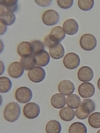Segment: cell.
Returning a JSON list of instances; mask_svg holds the SVG:
<instances>
[{"label": "cell", "instance_id": "cell-1", "mask_svg": "<svg viewBox=\"0 0 100 133\" xmlns=\"http://www.w3.org/2000/svg\"><path fill=\"white\" fill-rule=\"evenodd\" d=\"M95 109L94 101L91 99H85L83 100L79 107L76 109L75 114L79 119H85Z\"/></svg>", "mask_w": 100, "mask_h": 133}, {"label": "cell", "instance_id": "cell-2", "mask_svg": "<svg viewBox=\"0 0 100 133\" xmlns=\"http://www.w3.org/2000/svg\"><path fill=\"white\" fill-rule=\"evenodd\" d=\"M21 109L19 104L17 102L9 103L5 107L4 112V117L5 120L13 122L19 118Z\"/></svg>", "mask_w": 100, "mask_h": 133}, {"label": "cell", "instance_id": "cell-3", "mask_svg": "<svg viewBox=\"0 0 100 133\" xmlns=\"http://www.w3.org/2000/svg\"><path fill=\"white\" fill-rule=\"evenodd\" d=\"M80 44L83 49L86 51H91L95 49L97 46V40L93 35L85 34L81 37Z\"/></svg>", "mask_w": 100, "mask_h": 133}, {"label": "cell", "instance_id": "cell-4", "mask_svg": "<svg viewBox=\"0 0 100 133\" xmlns=\"http://www.w3.org/2000/svg\"><path fill=\"white\" fill-rule=\"evenodd\" d=\"M15 97L18 102L24 104L29 102L32 99L33 93L29 88L21 87L16 90Z\"/></svg>", "mask_w": 100, "mask_h": 133}, {"label": "cell", "instance_id": "cell-5", "mask_svg": "<svg viewBox=\"0 0 100 133\" xmlns=\"http://www.w3.org/2000/svg\"><path fill=\"white\" fill-rule=\"evenodd\" d=\"M80 61L79 57L76 53L70 52L66 54L63 59V64L68 69L73 70L79 66Z\"/></svg>", "mask_w": 100, "mask_h": 133}, {"label": "cell", "instance_id": "cell-6", "mask_svg": "<svg viewBox=\"0 0 100 133\" xmlns=\"http://www.w3.org/2000/svg\"><path fill=\"white\" fill-rule=\"evenodd\" d=\"M23 112L24 116L27 118H35L40 114V108L35 102H29L24 106Z\"/></svg>", "mask_w": 100, "mask_h": 133}, {"label": "cell", "instance_id": "cell-7", "mask_svg": "<svg viewBox=\"0 0 100 133\" xmlns=\"http://www.w3.org/2000/svg\"><path fill=\"white\" fill-rule=\"evenodd\" d=\"M59 13L53 10H49L43 13L42 20L43 23L47 26H53L56 24L59 21Z\"/></svg>", "mask_w": 100, "mask_h": 133}, {"label": "cell", "instance_id": "cell-8", "mask_svg": "<svg viewBox=\"0 0 100 133\" xmlns=\"http://www.w3.org/2000/svg\"><path fill=\"white\" fill-rule=\"evenodd\" d=\"M46 76L45 70L42 68L36 66L28 72V77L31 81L39 83L44 80Z\"/></svg>", "mask_w": 100, "mask_h": 133}, {"label": "cell", "instance_id": "cell-9", "mask_svg": "<svg viewBox=\"0 0 100 133\" xmlns=\"http://www.w3.org/2000/svg\"><path fill=\"white\" fill-rule=\"evenodd\" d=\"M78 92L83 98H91L95 94V87L92 83L84 82L80 85L78 88Z\"/></svg>", "mask_w": 100, "mask_h": 133}, {"label": "cell", "instance_id": "cell-10", "mask_svg": "<svg viewBox=\"0 0 100 133\" xmlns=\"http://www.w3.org/2000/svg\"><path fill=\"white\" fill-rule=\"evenodd\" d=\"M8 72L10 77L14 78H18L23 76L24 72V69L21 63L15 62L10 64Z\"/></svg>", "mask_w": 100, "mask_h": 133}, {"label": "cell", "instance_id": "cell-11", "mask_svg": "<svg viewBox=\"0 0 100 133\" xmlns=\"http://www.w3.org/2000/svg\"><path fill=\"white\" fill-rule=\"evenodd\" d=\"M65 31L61 26L54 27L48 35L49 38L55 44L59 43L65 37Z\"/></svg>", "mask_w": 100, "mask_h": 133}, {"label": "cell", "instance_id": "cell-12", "mask_svg": "<svg viewBox=\"0 0 100 133\" xmlns=\"http://www.w3.org/2000/svg\"><path fill=\"white\" fill-rule=\"evenodd\" d=\"M94 77L92 69L87 66L82 67L78 72V77L80 81L88 82L91 81Z\"/></svg>", "mask_w": 100, "mask_h": 133}, {"label": "cell", "instance_id": "cell-13", "mask_svg": "<svg viewBox=\"0 0 100 133\" xmlns=\"http://www.w3.org/2000/svg\"><path fill=\"white\" fill-rule=\"evenodd\" d=\"M15 15L14 13L6 10L1 6V23L5 26H9L15 22Z\"/></svg>", "mask_w": 100, "mask_h": 133}, {"label": "cell", "instance_id": "cell-14", "mask_svg": "<svg viewBox=\"0 0 100 133\" xmlns=\"http://www.w3.org/2000/svg\"><path fill=\"white\" fill-rule=\"evenodd\" d=\"M75 86L73 82L67 79L62 81L58 85V90L65 96L71 95L75 90Z\"/></svg>", "mask_w": 100, "mask_h": 133}, {"label": "cell", "instance_id": "cell-15", "mask_svg": "<svg viewBox=\"0 0 100 133\" xmlns=\"http://www.w3.org/2000/svg\"><path fill=\"white\" fill-rule=\"evenodd\" d=\"M33 56H34L36 64L37 66H45L50 62L49 54L44 50L38 52Z\"/></svg>", "mask_w": 100, "mask_h": 133}, {"label": "cell", "instance_id": "cell-16", "mask_svg": "<svg viewBox=\"0 0 100 133\" xmlns=\"http://www.w3.org/2000/svg\"><path fill=\"white\" fill-rule=\"evenodd\" d=\"M63 28L66 34L69 35H73L78 32L79 25L74 19H69L64 22Z\"/></svg>", "mask_w": 100, "mask_h": 133}, {"label": "cell", "instance_id": "cell-17", "mask_svg": "<svg viewBox=\"0 0 100 133\" xmlns=\"http://www.w3.org/2000/svg\"><path fill=\"white\" fill-rule=\"evenodd\" d=\"M17 52L18 55L22 58L33 55L31 43L25 41L20 43L17 47Z\"/></svg>", "mask_w": 100, "mask_h": 133}, {"label": "cell", "instance_id": "cell-18", "mask_svg": "<svg viewBox=\"0 0 100 133\" xmlns=\"http://www.w3.org/2000/svg\"><path fill=\"white\" fill-rule=\"evenodd\" d=\"M50 55L54 59H59L65 55V49L60 43L55 44L49 48Z\"/></svg>", "mask_w": 100, "mask_h": 133}, {"label": "cell", "instance_id": "cell-19", "mask_svg": "<svg viewBox=\"0 0 100 133\" xmlns=\"http://www.w3.org/2000/svg\"><path fill=\"white\" fill-rule=\"evenodd\" d=\"M51 105L54 108L57 109H60L66 105L65 96L62 94H56L51 97Z\"/></svg>", "mask_w": 100, "mask_h": 133}, {"label": "cell", "instance_id": "cell-20", "mask_svg": "<svg viewBox=\"0 0 100 133\" xmlns=\"http://www.w3.org/2000/svg\"><path fill=\"white\" fill-rule=\"evenodd\" d=\"M75 112L71 108L66 106L60 110L59 116L60 118L65 121H71L74 118Z\"/></svg>", "mask_w": 100, "mask_h": 133}, {"label": "cell", "instance_id": "cell-21", "mask_svg": "<svg viewBox=\"0 0 100 133\" xmlns=\"http://www.w3.org/2000/svg\"><path fill=\"white\" fill-rule=\"evenodd\" d=\"M61 125L57 120H51L47 123L45 128L47 133H60Z\"/></svg>", "mask_w": 100, "mask_h": 133}, {"label": "cell", "instance_id": "cell-22", "mask_svg": "<svg viewBox=\"0 0 100 133\" xmlns=\"http://www.w3.org/2000/svg\"><path fill=\"white\" fill-rule=\"evenodd\" d=\"M18 1L16 0H2L1 1V6L10 12H15L18 9Z\"/></svg>", "mask_w": 100, "mask_h": 133}, {"label": "cell", "instance_id": "cell-23", "mask_svg": "<svg viewBox=\"0 0 100 133\" xmlns=\"http://www.w3.org/2000/svg\"><path fill=\"white\" fill-rule=\"evenodd\" d=\"M21 64L25 70H30L35 67L36 63L33 55L22 58Z\"/></svg>", "mask_w": 100, "mask_h": 133}, {"label": "cell", "instance_id": "cell-24", "mask_svg": "<svg viewBox=\"0 0 100 133\" xmlns=\"http://www.w3.org/2000/svg\"><path fill=\"white\" fill-rule=\"evenodd\" d=\"M86 126L80 122H75L69 128L68 133H87Z\"/></svg>", "mask_w": 100, "mask_h": 133}, {"label": "cell", "instance_id": "cell-25", "mask_svg": "<svg viewBox=\"0 0 100 133\" xmlns=\"http://www.w3.org/2000/svg\"><path fill=\"white\" fill-rule=\"evenodd\" d=\"M66 104L69 107L76 109L79 107L81 103V99L78 95L76 94L69 95L66 98Z\"/></svg>", "mask_w": 100, "mask_h": 133}, {"label": "cell", "instance_id": "cell-26", "mask_svg": "<svg viewBox=\"0 0 100 133\" xmlns=\"http://www.w3.org/2000/svg\"><path fill=\"white\" fill-rule=\"evenodd\" d=\"M12 83L9 78L3 76L0 78V92L2 93L8 92L11 89Z\"/></svg>", "mask_w": 100, "mask_h": 133}, {"label": "cell", "instance_id": "cell-27", "mask_svg": "<svg viewBox=\"0 0 100 133\" xmlns=\"http://www.w3.org/2000/svg\"><path fill=\"white\" fill-rule=\"evenodd\" d=\"M88 122L91 127L95 128H100V112H96L91 114L88 119Z\"/></svg>", "mask_w": 100, "mask_h": 133}, {"label": "cell", "instance_id": "cell-28", "mask_svg": "<svg viewBox=\"0 0 100 133\" xmlns=\"http://www.w3.org/2000/svg\"><path fill=\"white\" fill-rule=\"evenodd\" d=\"M78 3L80 9L84 11H89L93 8L94 1L93 0H79Z\"/></svg>", "mask_w": 100, "mask_h": 133}, {"label": "cell", "instance_id": "cell-29", "mask_svg": "<svg viewBox=\"0 0 100 133\" xmlns=\"http://www.w3.org/2000/svg\"><path fill=\"white\" fill-rule=\"evenodd\" d=\"M31 44L33 49V56L45 49L43 43L40 41L36 40L33 41L31 42Z\"/></svg>", "mask_w": 100, "mask_h": 133}, {"label": "cell", "instance_id": "cell-30", "mask_svg": "<svg viewBox=\"0 0 100 133\" xmlns=\"http://www.w3.org/2000/svg\"><path fill=\"white\" fill-rule=\"evenodd\" d=\"M57 2L59 6L63 9H69L73 4V0H58Z\"/></svg>", "mask_w": 100, "mask_h": 133}, {"label": "cell", "instance_id": "cell-31", "mask_svg": "<svg viewBox=\"0 0 100 133\" xmlns=\"http://www.w3.org/2000/svg\"><path fill=\"white\" fill-rule=\"evenodd\" d=\"M35 3L39 6L41 7H47L51 4L52 1H35Z\"/></svg>", "mask_w": 100, "mask_h": 133}, {"label": "cell", "instance_id": "cell-32", "mask_svg": "<svg viewBox=\"0 0 100 133\" xmlns=\"http://www.w3.org/2000/svg\"><path fill=\"white\" fill-rule=\"evenodd\" d=\"M54 44H55L50 40L48 35L47 36L44 38V41H43V44H44V46H45L49 49V48L51 47V46Z\"/></svg>", "mask_w": 100, "mask_h": 133}, {"label": "cell", "instance_id": "cell-33", "mask_svg": "<svg viewBox=\"0 0 100 133\" xmlns=\"http://www.w3.org/2000/svg\"><path fill=\"white\" fill-rule=\"evenodd\" d=\"M7 27L4 24L1 23V35H3L6 31Z\"/></svg>", "mask_w": 100, "mask_h": 133}, {"label": "cell", "instance_id": "cell-34", "mask_svg": "<svg viewBox=\"0 0 100 133\" xmlns=\"http://www.w3.org/2000/svg\"><path fill=\"white\" fill-rule=\"evenodd\" d=\"M97 86L98 89H99V90H100V78H99V79H98V81Z\"/></svg>", "mask_w": 100, "mask_h": 133}, {"label": "cell", "instance_id": "cell-35", "mask_svg": "<svg viewBox=\"0 0 100 133\" xmlns=\"http://www.w3.org/2000/svg\"><path fill=\"white\" fill-rule=\"evenodd\" d=\"M97 133H100V129L97 131Z\"/></svg>", "mask_w": 100, "mask_h": 133}]
</instances>
